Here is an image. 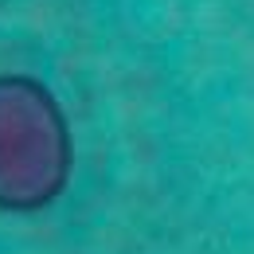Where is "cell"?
I'll use <instances>...</instances> for the list:
<instances>
[{"label": "cell", "mask_w": 254, "mask_h": 254, "mask_svg": "<svg viewBox=\"0 0 254 254\" xmlns=\"http://www.w3.org/2000/svg\"><path fill=\"white\" fill-rule=\"evenodd\" d=\"M74 176V129L47 82L24 70L0 74V211L39 215Z\"/></svg>", "instance_id": "1"}]
</instances>
